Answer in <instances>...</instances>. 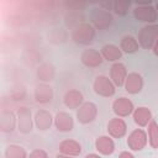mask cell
<instances>
[{
	"label": "cell",
	"mask_w": 158,
	"mask_h": 158,
	"mask_svg": "<svg viewBox=\"0 0 158 158\" xmlns=\"http://www.w3.org/2000/svg\"><path fill=\"white\" fill-rule=\"evenodd\" d=\"M84 158H101V156H100L99 153H89V154H86Z\"/></svg>",
	"instance_id": "obj_31"
},
{
	"label": "cell",
	"mask_w": 158,
	"mask_h": 158,
	"mask_svg": "<svg viewBox=\"0 0 158 158\" xmlns=\"http://www.w3.org/2000/svg\"><path fill=\"white\" fill-rule=\"evenodd\" d=\"M95 149L101 156H111L115 152V149H116L114 138L110 137L109 135L99 136L95 139Z\"/></svg>",
	"instance_id": "obj_19"
},
{
	"label": "cell",
	"mask_w": 158,
	"mask_h": 158,
	"mask_svg": "<svg viewBox=\"0 0 158 158\" xmlns=\"http://www.w3.org/2000/svg\"><path fill=\"white\" fill-rule=\"evenodd\" d=\"M147 127H148V131H147L148 143L153 149H157L158 148V123L154 120H152Z\"/></svg>",
	"instance_id": "obj_26"
},
{
	"label": "cell",
	"mask_w": 158,
	"mask_h": 158,
	"mask_svg": "<svg viewBox=\"0 0 158 158\" xmlns=\"http://www.w3.org/2000/svg\"><path fill=\"white\" fill-rule=\"evenodd\" d=\"M93 90L102 98H111L116 93V86L107 75H98L93 81Z\"/></svg>",
	"instance_id": "obj_4"
},
{
	"label": "cell",
	"mask_w": 158,
	"mask_h": 158,
	"mask_svg": "<svg viewBox=\"0 0 158 158\" xmlns=\"http://www.w3.org/2000/svg\"><path fill=\"white\" fill-rule=\"evenodd\" d=\"M118 47L122 51V53H126V54H133V53L138 52V49L141 48L139 44H138L137 38L133 37V36H130V35H126V36L121 37Z\"/></svg>",
	"instance_id": "obj_24"
},
{
	"label": "cell",
	"mask_w": 158,
	"mask_h": 158,
	"mask_svg": "<svg viewBox=\"0 0 158 158\" xmlns=\"http://www.w3.org/2000/svg\"><path fill=\"white\" fill-rule=\"evenodd\" d=\"M143 85H144L143 77L139 73H137V72H131V73H128V75L126 78L123 88H125L127 94L136 95V94L142 91Z\"/></svg>",
	"instance_id": "obj_13"
},
{
	"label": "cell",
	"mask_w": 158,
	"mask_h": 158,
	"mask_svg": "<svg viewBox=\"0 0 158 158\" xmlns=\"http://www.w3.org/2000/svg\"><path fill=\"white\" fill-rule=\"evenodd\" d=\"M127 75H128L127 67L123 63L116 62V63H112V65L110 67L109 78L111 79V81L115 84L116 88H120V86H123L125 85V81H126Z\"/></svg>",
	"instance_id": "obj_10"
},
{
	"label": "cell",
	"mask_w": 158,
	"mask_h": 158,
	"mask_svg": "<svg viewBox=\"0 0 158 158\" xmlns=\"http://www.w3.org/2000/svg\"><path fill=\"white\" fill-rule=\"evenodd\" d=\"M111 107H112L114 114L117 117H121V118L132 115L135 109H136L133 102L131 101V99H128L126 96H120V98L115 99L112 101V106Z\"/></svg>",
	"instance_id": "obj_9"
},
{
	"label": "cell",
	"mask_w": 158,
	"mask_h": 158,
	"mask_svg": "<svg viewBox=\"0 0 158 158\" xmlns=\"http://www.w3.org/2000/svg\"><path fill=\"white\" fill-rule=\"evenodd\" d=\"M96 35V30L90 22H83L74 27L70 32V38L73 42L80 46H89Z\"/></svg>",
	"instance_id": "obj_1"
},
{
	"label": "cell",
	"mask_w": 158,
	"mask_h": 158,
	"mask_svg": "<svg viewBox=\"0 0 158 158\" xmlns=\"http://www.w3.org/2000/svg\"><path fill=\"white\" fill-rule=\"evenodd\" d=\"M17 128V116L14 111L4 109L0 112V131L4 133H11Z\"/></svg>",
	"instance_id": "obj_16"
},
{
	"label": "cell",
	"mask_w": 158,
	"mask_h": 158,
	"mask_svg": "<svg viewBox=\"0 0 158 158\" xmlns=\"http://www.w3.org/2000/svg\"><path fill=\"white\" fill-rule=\"evenodd\" d=\"M131 7V1L128 0H116L111 1V11H114L118 16H125L127 15L128 10Z\"/></svg>",
	"instance_id": "obj_27"
},
{
	"label": "cell",
	"mask_w": 158,
	"mask_h": 158,
	"mask_svg": "<svg viewBox=\"0 0 158 158\" xmlns=\"http://www.w3.org/2000/svg\"><path fill=\"white\" fill-rule=\"evenodd\" d=\"M80 62L86 68L94 69V68H98L102 64L104 58L99 51H96L94 48H86L80 54Z\"/></svg>",
	"instance_id": "obj_12"
},
{
	"label": "cell",
	"mask_w": 158,
	"mask_h": 158,
	"mask_svg": "<svg viewBox=\"0 0 158 158\" xmlns=\"http://www.w3.org/2000/svg\"><path fill=\"white\" fill-rule=\"evenodd\" d=\"M63 102L69 110H78L84 102V95L78 89H69L63 96Z\"/></svg>",
	"instance_id": "obj_18"
},
{
	"label": "cell",
	"mask_w": 158,
	"mask_h": 158,
	"mask_svg": "<svg viewBox=\"0 0 158 158\" xmlns=\"http://www.w3.org/2000/svg\"><path fill=\"white\" fill-rule=\"evenodd\" d=\"M54 127L57 128V131H59L62 133L73 131V128H74L73 116L65 111H58L54 115Z\"/></svg>",
	"instance_id": "obj_17"
},
{
	"label": "cell",
	"mask_w": 158,
	"mask_h": 158,
	"mask_svg": "<svg viewBox=\"0 0 158 158\" xmlns=\"http://www.w3.org/2000/svg\"><path fill=\"white\" fill-rule=\"evenodd\" d=\"M154 7H156V10H157V12H158V1L154 4Z\"/></svg>",
	"instance_id": "obj_33"
},
{
	"label": "cell",
	"mask_w": 158,
	"mask_h": 158,
	"mask_svg": "<svg viewBox=\"0 0 158 158\" xmlns=\"http://www.w3.org/2000/svg\"><path fill=\"white\" fill-rule=\"evenodd\" d=\"M58 149H59V153L60 154H64V156H69V157H78L83 148H81V144L73 139V138H65L63 139L59 146H58Z\"/></svg>",
	"instance_id": "obj_20"
},
{
	"label": "cell",
	"mask_w": 158,
	"mask_h": 158,
	"mask_svg": "<svg viewBox=\"0 0 158 158\" xmlns=\"http://www.w3.org/2000/svg\"><path fill=\"white\" fill-rule=\"evenodd\" d=\"M57 158H77V157H69V156H64V154L58 153V154H57Z\"/></svg>",
	"instance_id": "obj_32"
},
{
	"label": "cell",
	"mask_w": 158,
	"mask_h": 158,
	"mask_svg": "<svg viewBox=\"0 0 158 158\" xmlns=\"http://www.w3.org/2000/svg\"><path fill=\"white\" fill-rule=\"evenodd\" d=\"M98 114H99V109H98L95 102H93V101H84L81 104V106L77 110L75 117H77L79 123L89 125V123H91V122H94L96 120Z\"/></svg>",
	"instance_id": "obj_5"
},
{
	"label": "cell",
	"mask_w": 158,
	"mask_h": 158,
	"mask_svg": "<svg viewBox=\"0 0 158 158\" xmlns=\"http://www.w3.org/2000/svg\"><path fill=\"white\" fill-rule=\"evenodd\" d=\"M137 41L141 48L143 49H152L157 38H158V25L157 23H151V25H144L137 33Z\"/></svg>",
	"instance_id": "obj_3"
},
{
	"label": "cell",
	"mask_w": 158,
	"mask_h": 158,
	"mask_svg": "<svg viewBox=\"0 0 158 158\" xmlns=\"http://www.w3.org/2000/svg\"><path fill=\"white\" fill-rule=\"evenodd\" d=\"M106 130H107V135L110 137L120 139V138H123L127 133V123L123 118L115 116L107 122Z\"/></svg>",
	"instance_id": "obj_11"
},
{
	"label": "cell",
	"mask_w": 158,
	"mask_h": 158,
	"mask_svg": "<svg viewBox=\"0 0 158 158\" xmlns=\"http://www.w3.org/2000/svg\"><path fill=\"white\" fill-rule=\"evenodd\" d=\"M89 19H90V23L94 26V28L100 32L106 31L112 25V20H114L112 14L105 9H101L100 6L91 9Z\"/></svg>",
	"instance_id": "obj_2"
},
{
	"label": "cell",
	"mask_w": 158,
	"mask_h": 158,
	"mask_svg": "<svg viewBox=\"0 0 158 158\" xmlns=\"http://www.w3.org/2000/svg\"><path fill=\"white\" fill-rule=\"evenodd\" d=\"M100 53L104 58V60H107V62H112V63H116L121 59L122 57V51L120 49L118 46L114 44V43H107V44H104L100 49Z\"/></svg>",
	"instance_id": "obj_22"
},
{
	"label": "cell",
	"mask_w": 158,
	"mask_h": 158,
	"mask_svg": "<svg viewBox=\"0 0 158 158\" xmlns=\"http://www.w3.org/2000/svg\"><path fill=\"white\" fill-rule=\"evenodd\" d=\"M17 116V131L22 135H27L33 130L35 126V120L32 117V112L28 107L21 106L16 111Z\"/></svg>",
	"instance_id": "obj_6"
},
{
	"label": "cell",
	"mask_w": 158,
	"mask_h": 158,
	"mask_svg": "<svg viewBox=\"0 0 158 158\" xmlns=\"http://www.w3.org/2000/svg\"><path fill=\"white\" fill-rule=\"evenodd\" d=\"M5 158H28L27 151L20 144H9L4 152Z\"/></svg>",
	"instance_id": "obj_25"
},
{
	"label": "cell",
	"mask_w": 158,
	"mask_h": 158,
	"mask_svg": "<svg viewBox=\"0 0 158 158\" xmlns=\"http://www.w3.org/2000/svg\"><path fill=\"white\" fill-rule=\"evenodd\" d=\"M36 77L42 83H51L56 77V68L52 63H42L36 69Z\"/></svg>",
	"instance_id": "obj_23"
},
{
	"label": "cell",
	"mask_w": 158,
	"mask_h": 158,
	"mask_svg": "<svg viewBox=\"0 0 158 158\" xmlns=\"http://www.w3.org/2000/svg\"><path fill=\"white\" fill-rule=\"evenodd\" d=\"M135 20L138 22H146L147 25L156 23L158 20V12L154 7V5H136V7L132 10Z\"/></svg>",
	"instance_id": "obj_7"
},
{
	"label": "cell",
	"mask_w": 158,
	"mask_h": 158,
	"mask_svg": "<svg viewBox=\"0 0 158 158\" xmlns=\"http://www.w3.org/2000/svg\"><path fill=\"white\" fill-rule=\"evenodd\" d=\"M28 158H48V153L42 148H35L30 152Z\"/></svg>",
	"instance_id": "obj_28"
},
{
	"label": "cell",
	"mask_w": 158,
	"mask_h": 158,
	"mask_svg": "<svg viewBox=\"0 0 158 158\" xmlns=\"http://www.w3.org/2000/svg\"><path fill=\"white\" fill-rule=\"evenodd\" d=\"M35 126L38 131H47L54 125V116L46 109H40L35 112L33 116Z\"/></svg>",
	"instance_id": "obj_15"
},
{
	"label": "cell",
	"mask_w": 158,
	"mask_h": 158,
	"mask_svg": "<svg viewBox=\"0 0 158 158\" xmlns=\"http://www.w3.org/2000/svg\"><path fill=\"white\" fill-rule=\"evenodd\" d=\"M132 118L139 128L147 127L149 125V122L153 120L152 118V111L147 106H138L135 109V111L132 114Z\"/></svg>",
	"instance_id": "obj_21"
},
{
	"label": "cell",
	"mask_w": 158,
	"mask_h": 158,
	"mask_svg": "<svg viewBox=\"0 0 158 158\" xmlns=\"http://www.w3.org/2000/svg\"><path fill=\"white\" fill-rule=\"evenodd\" d=\"M53 96H54L53 88L48 83H40L35 88V91H33L35 101L41 104V105L49 104L53 100Z\"/></svg>",
	"instance_id": "obj_14"
},
{
	"label": "cell",
	"mask_w": 158,
	"mask_h": 158,
	"mask_svg": "<svg viewBox=\"0 0 158 158\" xmlns=\"http://www.w3.org/2000/svg\"><path fill=\"white\" fill-rule=\"evenodd\" d=\"M152 51H153L154 56H156V57H158V38H157V41H156V43H154V46H153Z\"/></svg>",
	"instance_id": "obj_30"
},
{
	"label": "cell",
	"mask_w": 158,
	"mask_h": 158,
	"mask_svg": "<svg viewBox=\"0 0 158 158\" xmlns=\"http://www.w3.org/2000/svg\"><path fill=\"white\" fill-rule=\"evenodd\" d=\"M118 158H136L131 152L128 151H122L120 154H118Z\"/></svg>",
	"instance_id": "obj_29"
},
{
	"label": "cell",
	"mask_w": 158,
	"mask_h": 158,
	"mask_svg": "<svg viewBox=\"0 0 158 158\" xmlns=\"http://www.w3.org/2000/svg\"><path fill=\"white\" fill-rule=\"evenodd\" d=\"M127 147L133 152H139L148 144V135L143 128H135L127 137Z\"/></svg>",
	"instance_id": "obj_8"
}]
</instances>
